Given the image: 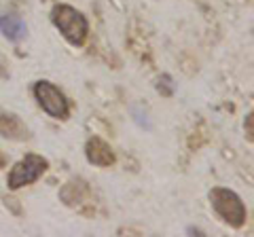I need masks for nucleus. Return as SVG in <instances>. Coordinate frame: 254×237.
Returning <instances> with one entry per match:
<instances>
[{
	"label": "nucleus",
	"mask_w": 254,
	"mask_h": 237,
	"mask_svg": "<svg viewBox=\"0 0 254 237\" xmlns=\"http://www.w3.org/2000/svg\"><path fill=\"white\" fill-rule=\"evenodd\" d=\"M47 168H49V161H47L43 155L30 153L26 157H21V159L9 170V176H6V186H9L11 191H17V188L34 184L36 180L47 172Z\"/></svg>",
	"instance_id": "nucleus-3"
},
{
	"label": "nucleus",
	"mask_w": 254,
	"mask_h": 237,
	"mask_svg": "<svg viewBox=\"0 0 254 237\" xmlns=\"http://www.w3.org/2000/svg\"><path fill=\"white\" fill-rule=\"evenodd\" d=\"M0 32L6 41L21 43L28 36V26L19 15H0Z\"/></svg>",
	"instance_id": "nucleus-7"
},
{
	"label": "nucleus",
	"mask_w": 254,
	"mask_h": 237,
	"mask_svg": "<svg viewBox=\"0 0 254 237\" xmlns=\"http://www.w3.org/2000/svg\"><path fill=\"white\" fill-rule=\"evenodd\" d=\"M85 159L95 168H110L115 165L117 155L106 140H102L100 136H91L85 144Z\"/></svg>",
	"instance_id": "nucleus-5"
},
{
	"label": "nucleus",
	"mask_w": 254,
	"mask_h": 237,
	"mask_svg": "<svg viewBox=\"0 0 254 237\" xmlns=\"http://www.w3.org/2000/svg\"><path fill=\"white\" fill-rule=\"evenodd\" d=\"M0 136L9 138V140H26L28 129L17 115L0 113Z\"/></svg>",
	"instance_id": "nucleus-8"
},
{
	"label": "nucleus",
	"mask_w": 254,
	"mask_h": 237,
	"mask_svg": "<svg viewBox=\"0 0 254 237\" xmlns=\"http://www.w3.org/2000/svg\"><path fill=\"white\" fill-rule=\"evenodd\" d=\"M210 203L216 212V216L233 229H242L248 220V210H246L242 197L231 188L214 186L210 191Z\"/></svg>",
	"instance_id": "nucleus-2"
},
{
	"label": "nucleus",
	"mask_w": 254,
	"mask_h": 237,
	"mask_svg": "<svg viewBox=\"0 0 254 237\" xmlns=\"http://www.w3.org/2000/svg\"><path fill=\"white\" fill-rule=\"evenodd\" d=\"M32 91H34L38 106H41L51 118L66 121L68 115H70V104H68V98L64 96V91L60 87H55L51 81H36Z\"/></svg>",
	"instance_id": "nucleus-4"
},
{
	"label": "nucleus",
	"mask_w": 254,
	"mask_h": 237,
	"mask_svg": "<svg viewBox=\"0 0 254 237\" xmlns=\"http://www.w3.org/2000/svg\"><path fill=\"white\" fill-rule=\"evenodd\" d=\"M252 113H248V117H246V136H248V142H252Z\"/></svg>",
	"instance_id": "nucleus-9"
},
{
	"label": "nucleus",
	"mask_w": 254,
	"mask_h": 237,
	"mask_svg": "<svg viewBox=\"0 0 254 237\" xmlns=\"http://www.w3.org/2000/svg\"><path fill=\"white\" fill-rule=\"evenodd\" d=\"M51 23L72 47H83L89 36V21L70 4H55L51 11Z\"/></svg>",
	"instance_id": "nucleus-1"
},
{
	"label": "nucleus",
	"mask_w": 254,
	"mask_h": 237,
	"mask_svg": "<svg viewBox=\"0 0 254 237\" xmlns=\"http://www.w3.org/2000/svg\"><path fill=\"white\" fill-rule=\"evenodd\" d=\"M89 195H91L89 184H87L83 178L68 180V182L62 186V191H60L62 201L66 203V205H78V203H83V201L89 199Z\"/></svg>",
	"instance_id": "nucleus-6"
},
{
	"label": "nucleus",
	"mask_w": 254,
	"mask_h": 237,
	"mask_svg": "<svg viewBox=\"0 0 254 237\" xmlns=\"http://www.w3.org/2000/svg\"><path fill=\"white\" fill-rule=\"evenodd\" d=\"M0 161H2V159H0Z\"/></svg>",
	"instance_id": "nucleus-10"
}]
</instances>
